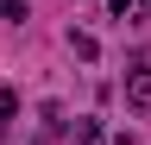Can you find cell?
I'll return each instance as SVG.
<instances>
[{
	"label": "cell",
	"mask_w": 151,
	"mask_h": 145,
	"mask_svg": "<svg viewBox=\"0 0 151 145\" xmlns=\"http://www.w3.org/2000/svg\"><path fill=\"white\" fill-rule=\"evenodd\" d=\"M126 107H139V114L151 107V69H132L126 76Z\"/></svg>",
	"instance_id": "1"
},
{
	"label": "cell",
	"mask_w": 151,
	"mask_h": 145,
	"mask_svg": "<svg viewBox=\"0 0 151 145\" xmlns=\"http://www.w3.org/2000/svg\"><path fill=\"white\" fill-rule=\"evenodd\" d=\"M13 114H19V95H13V88H0V139L13 133Z\"/></svg>",
	"instance_id": "2"
},
{
	"label": "cell",
	"mask_w": 151,
	"mask_h": 145,
	"mask_svg": "<svg viewBox=\"0 0 151 145\" xmlns=\"http://www.w3.org/2000/svg\"><path fill=\"white\" fill-rule=\"evenodd\" d=\"M69 50H76V57H82V63H94V57H101V44H94L88 32H69Z\"/></svg>",
	"instance_id": "3"
},
{
	"label": "cell",
	"mask_w": 151,
	"mask_h": 145,
	"mask_svg": "<svg viewBox=\"0 0 151 145\" xmlns=\"http://www.w3.org/2000/svg\"><path fill=\"white\" fill-rule=\"evenodd\" d=\"M76 139H82V145H101L107 133H101V120H82V126H76Z\"/></svg>",
	"instance_id": "4"
},
{
	"label": "cell",
	"mask_w": 151,
	"mask_h": 145,
	"mask_svg": "<svg viewBox=\"0 0 151 145\" xmlns=\"http://www.w3.org/2000/svg\"><path fill=\"white\" fill-rule=\"evenodd\" d=\"M107 6H113V13H120V19H126V13H145L151 0H107Z\"/></svg>",
	"instance_id": "5"
},
{
	"label": "cell",
	"mask_w": 151,
	"mask_h": 145,
	"mask_svg": "<svg viewBox=\"0 0 151 145\" xmlns=\"http://www.w3.org/2000/svg\"><path fill=\"white\" fill-rule=\"evenodd\" d=\"M0 19H25V0H0Z\"/></svg>",
	"instance_id": "6"
}]
</instances>
